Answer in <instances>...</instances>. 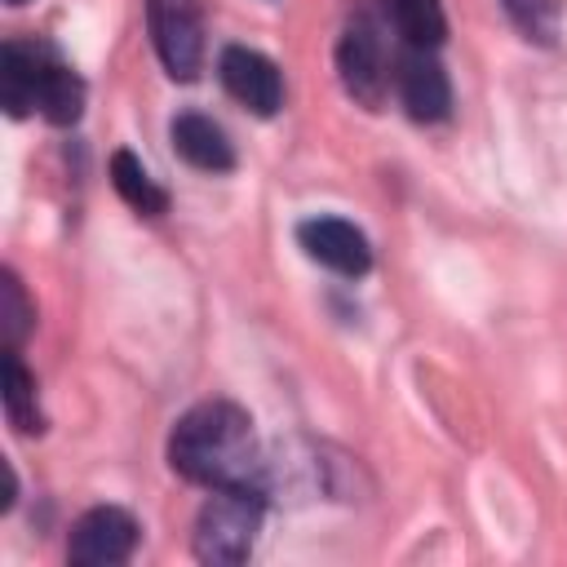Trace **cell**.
<instances>
[{
  "label": "cell",
  "mask_w": 567,
  "mask_h": 567,
  "mask_svg": "<svg viewBox=\"0 0 567 567\" xmlns=\"http://www.w3.org/2000/svg\"><path fill=\"white\" fill-rule=\"evenodd\" d=\"M168 465L199 487H257L266 456L257 447L252 416L230 399L195 403L168 434Z\"/></svg>",
  "instance_id": "obj_1"
},
{
  "label": "cell",
  "mask_w": 567,
  "mask_h": 567,
  "mask_svg": "<svg viewBox=\"0 0 567 567\" xmlns=\"http://www.w3.org/2000/svg\"><path fill=\"white\" fill-rule=\"evenodd\" d=\"M0 97L18 120L40 111L53 124H75L84 111V80L49 44L9 40L0 49Z\"/></svg>",
  "instance_id": "obj_2"
},
{
  "label": "cell",
  "mask_w": 567,
  "mask_h": 567,
  "mask_svg": "<svg viewBox=\"0 0 567 567\" xmlns=\"http://www.w3.org/2000/svg\"><path fill=\"white\" fill-rule=\"evenodd\" d=\"M266 518V492L257 487H213L195 518V558L208 567H235L252 554Z\"/></svg>",
  "instance_id": "obj_3"
},
{
  "label": "cell",
  "mask_w": 567,
  "mask_h": 567,
  "mask_svg": "<svg viewBox=\"0 0 567 567\" xmlns=\"http://www.w3.org/2000/svg\"><path fill=\"white\" fill-rule=\"evenodd\" d=\"M137 518L120 505H93L89 514L75 518L71 540H66V558L75 567H115L133 554L137 545Z\"/></svg>",
  "instance_id": "obj_4"
},
{
  "label": "cell",
  "mask_w": 567,
  "mask_h": 567,
  "mask_svg": "<svg viewBox=\"0 0 567 567\" xmlns=\"http://www.w3.org/2000/svg\"><path fill=\"white\" fill-rule=\"evenodd\" d=\"M337 71H341V84L354 102L363 106H381L385 97V44H381V31L368 13H354L350 27L341 31V44H337Z\"/></svg>",
  "instance_id": "obj_5"
},
{
  "label": "cell",
  "mask_w": 567,
  "mask_h": 567,
  "mask_svg": "<svg viewBox=\"0 0 567 567\" xmlns=\"http://www.w3.org/2000/svg\"><path fill=\"white\" fill-rule=\"evenodd\" d=\"M151 35L164 71L173 80H195L204 62V22L190 0H151Z\"/></svg>",
  "instance_id": "obj_6"
},
{
  "label": "cell",
  "mask_w": 567,
  "mask_h": 567,
  "mask_svg": "<svg viewBox=\"0 0 567 567\" xmlns=\"http://www.w3.org/2000/svg\"><path fill=\"white\" fill-rule=\"evenodd\" d=\"M217 75H221L226 93L235 102H244L248 111H257V115H275L284 106V75H279V66L266 53L248 49V44H226L221 58H217Z\"/></svg>",
  "instance_id": "obj_7"
},
{
  "label": "cell",
  "mask_w": 567,
  "mask_h": 567,
  "mask_svg": "<svg viewBox=\"0 0 567 567\" xmlns=\"http://www.w3.org/2000/svg\"><path fill=\"white\" fill-rule=\"evenodd\" d=\"M297 244L306 248L310 261H319V266H328L332 275H346V279H359L372 266L368 235L346 217H306L297 226Z\"/></svg>",
  "instance_id": "obj_8"
},
{
  "label": "cell",
  "mask_w": 567,
  "mask_h": 567,
  "mask_svg": "<svg viewBox=\"0 0 567 567\" xmlns=\"http://www.w3.org/2000/svg\"><path fill=\"white\" fill-rule=\"evenodd\" d=\"M394 84H399V102L408 106L412 120L421 124H434L452 111V84H447V71L443 62L434 58V49H403L399 53V71H394Z\"/></svg>",
  "instance_id": "obj_9"
},
{
  "label": "cell",
  "mask_w": 567,
  "mask_h": 567,
  "mask_svg": "<svg viewBox=\"0 0 567 567\" xmlns=\"http://www.w3.org/2000/svg\"><path fill=\"white\" fill-rule=\"evenodd\" d=\"M168 137H173V151L199 173H230L235 168V146H230L226 128L199 111H182L168 124Z\"/></svg>",
  "instance_id": "obj_10"
},
{
  "label": "cell",
  "mask_w": 567,
  "mask_h": 567,
  "mask_svg": "<svg viewBox=\"0 0 567 567\" xmlns=\"http://www.w3.org/2000/svg\"><path fill=\"white\" fill-rule=\"evenodd\" d=\"M390 27L403 35V44L412 49H439L447 35V18L439 0H381Z\"/></svg>",
  "instance_id": "obj_11"
},
{
  "label": "cell",
  "mask_w": 567,
  "mask_h": 567,
  "mask_svg": "<svg viewBox=\"0 0 567 567\" xmlns=\"http://www.w3.org/2000/svg\"><path fill=\"white\" fill-rule=\"evenodd\" d=\"M111 186L120 190V199L128 208H137L142 217H159L168 213V195L164 186H155V177L142 168V159L133 151H115L111 155Z\"/></svg>",
  "instance_id": "obj_12"
},
{
  "label": "cell",
  "mask_w": 567,
  "mask_h": 567,
  "mask_svg": "<svg viewBox=\"0 0 567 567\" xmlns=\"http://www.w3.org/2000/svg\"><path fill=\"white\" fill-rule=\"evenodd\" d=\"M4 416L18 434H40L44 430V412H40V394H35V377L22 368L18 350H4Z\"/></svg>",
  "instance_id": "obj_13"
},
{
  "label": "cell",
  "mask_w": 567,
  "mask_h": 567,
  "mask_svg": "<svg viewBox=\"0 0 567 567\" xmlns=\"http://www.w3.org/2000/svg\"><path fill=\"white\" fill-rule=\"evenodd\" d=\"M31 328H35V306L27 301L22 279L13 270H4L0 275V332H4V350H18Z\"/></svg>",
  "instance_id": "obj_14"
},
{
  "label": "cell",
  "mask_w": 567,
  "mask_h": 567,
  "mask_svg": "<svg viewBox=\"0 0 567 567\" xmlns=\"http://www.w3.org/2000/svg\"><path fill=\"white\" fill-rule=\"evenodd\" d=\"M9 4H27V0H9Z\"/></svg>",
  "instance_id": "obj_15"
}]
</instances>
